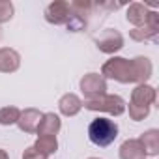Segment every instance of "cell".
I'll list each match as a JSON object with an SVG mask.
<instances>
[{
	"instance_id": "6da1fadb",
	"label": "cell",
	"mask_w": 159,
	"mask_h": 159,
	"mask_svg": "<svg viewBox=\"0 0 159 159\" xmlns=\"http://www.w3.org/2000/svg\"><path fill=\"white\" fill-rule=\"evenodd\" d=\"M152 73H153V66H152V60L146 56H137L133 60H127L122 56H112L103 64L99 75L105 81L112 79V81L122 83V84H129V83L146 84Z\"/></svg>"
},
{
	"instance_id": "7a4b0ae2",
	"label": "cell",
	"mask_w": 159,
	"mask_h": 159,
	"mask_svg": "<svg viewBox=\"0 0 159 159\" xmlns=\"http://www.w3.org/2000/svg\"><path fill=\"white\" fill-rule=\"evenodd\" d=\"M157 92L150 84H137V88L131 92V101H129V116L135 122L144 120L150 114V107L155 103Z\"/></svg>"
},
{
	"instance_id": "3957f363",
	"label": "cell",
	"mask_w": 159,
	"mask_h": 159,
	"mask_svg": "<svg viewBox=\"0 0 159 159\" xmlns=\"http://www.w3.org/2000/svg\"><path fill=\"white\" fill-rule=\"evenodd\" d=\"M118 137V125L114 120L111 118H96L90 122L88 125V139L92 144L99 146V148H105V146H111Z\"/></svg>"
},
{
	"instance_id": "277c9868",
	"label": "cell",
	"mask_w": 159,
	"mask_h": 159,
	"mask_svg": "<svg viewBox=\"0 0 159 159\" xmlns=\"http://www.w3.org/2000/svg\"><path fill=\"white\" fill-rule=\"evenodd\" d=\"M83 107L86 111H94V112H109L112 116H120L125 112V101L116 96V94H105L98 99H90V101H84Z\"/></svg>"
},
{
	"instance_id": "5b68a950",
	"label": "cell",
	"mask_w": 159,
	"mask_h": 159,
	"mask_svg": "<svg viewBox=\"0 0 159 159\" xmlns=\"http://www.w3.org/2000/svg\"><path fill=\"white\" fill-rule=\"evenodd\" d=\"M79 86H81L83 96L86 98L84 101L98 99V98H101V96L107 94V81H105L99 73H86V75L81 79Z\"/></svg>"
},
{
	"instance_id": "8992f818",
	"label": "cell",
	"mask_w": 159,
	"mask_h": 159,
	"mask_svg": "<svg viewBox=\"0 0 159 159\" xmlns=\"http://www.w3.org/2000/svg\"><path fill=\"white\" fill-rule=\"evenodd\" d=\"M71 17V6L66 0H54L45 8V21L51 25H67Z\"/></svg>"
},
{
	"instance_id": "52a82bcc",
	"label": "cell",
	"mask_w": 159,
	"mask_h": 159,
	"mask_svg": "<svg viewBox=\"0 0 159 159\" xmlns=\"http://www.w3.org/2000/svg\"><path fill=\"white\" fill-rule=\"evenodd\" d=\"M96 43H98V49L101 52L114 54V52H118L124 47V36L118 30H114V28H107V30L101 32V36L98 38Z\"/></svg>"
},
{
	"instance_id": "ba28073f",
	"label": "cell",
	"mask_w": 159,
	"mask_h": 159,
	"mask_svg": "<svg viewBox=\"0 0 159 159\" xmlns=\"http://www.w3.org/2000/svg\"><path fill=\"white\" fill-rule=\"evenodd\" d=\"M41 116H43V112L39 109H34V107L25 109V111H21V116L17 120V125H19V129L23 133H36L39 122H41Z\"/></svg>"
},
{
	"instance_id": "9c48e42d",
	"label": "cell",
	"mask_w": 159,
	"mask_h": 159,
	"mask_svg": "<svg viewBox=\"0 0 159 159\" xmlns=\"http://www.w3.org/2000/svg\"><path fill=\"white\" fill-rule=\"evenodd\" d=\"M21 66V54L11 47H0V73H13Z\"/></svg>"
},
{
	"instance_id": "30bf717a",
	"label": "cell",
	"mask_w": 159,
	"mask_h": 159,
	"mask_svg": "<svg viewBox=\"0 0 159 159\" xmlns=\"http://www.w3.org/2000/svg\"><path fill=\"white\" fill-rule=\"evenodd\" d=\"M148 11H150V8H148L146 4H142V2H133V4H129V8H127L125 19H127V23H131L135 28H139V26H144V25H146V21H148Z\"/></svg>"
},
{
	"instance_id": "8fae6325",
	"label": "cell",
	"mask_w": 159,
	"mask_h": 159,
	"mask_svg": "<svg viewBox=\"0 0 159 159\" xmlns=\"http://www.w3.org/2000/svg\"><path fill=\"white\" fill-rule=\"evenodd\" d=\"M60 129H62V120H60V116L54 114V112H43L41 122H39L36 133H38V135H52V137H56Z\"/></svg>"
},
{
	"instance_id": "7c38bea8",
	"label": "cell",
	"mask_w": 159,
	"mask_h": 159,
	"mask_svg": "<svg viewBox=\"0 0 159 159\" xmlns=\"http://www.w3.org/2000/svg\"><path fill=\"white\" fill-rule=\"evenodd\" d=\"M58 109H60V114H64V116H75L83 109V99L77 94H71V92L64 94L58 101Z\"/></svg>"
},
{
	"instance_id": "4fadbf2b",
	"label": "cell",
	"mask_w": 159,
	"mask_h": 159,
	"mask_svg": "<svg viewBox=\"0 0 159 159\" xmlns=\"http://www.w3.org/2000/svg\"><path fill=\"white\" fill-rule=\"evenodd\" d=\"M120 159H146V152L139 139H127L120 146Z\"/></svg>"
},
{
	"instance_id": "5bb4252c",
	"label": "cell",
	"mask_w": 159,
	"mask_h": 159,
	"mask_svg": "<svg viewBox=\"0 0 159 159\" xmlns=\"http://www.w3.org/2000/svg\"><path fill=\"white\" fill-rule=\"evenodd\" d=\"M140 144L146 152V155L150 157H155L159 153V131L157 129H148L140 135Z\"/></svg>"
},
{
	"instance_id": "9a60e30c",
	"label": "cell",
	"mask_w": 159,
	"mask_h": 159,
	"mask_svg": "<svg viewBox=\"0 0 159 159\" xmlns=\"http://www.w3.org/2000/svg\"><path fill=\"white\" fill-rule=\"evenodd\" d=\"M34 148H36L43 157H49V155H52V153L58 150V140H56V137H52V135H39V137L36 139V142H34Z\"/></svg>"
},
{
	"instance_id": "2e32d148",
	"label": "cell",
	"mask_w": 159,
	"mask_h": 159,
	"mask_svg": "<svg viewBox=\"0 0 159 159\" xmlns=\"http://www.w3.org/2000/svg\"><path fill=\"white\" fill-rule=\"evenodd\" d=\"M159 34V26H152V25H144V26H139V28H133L129 32L131 39L135 41H146V39H155Z\"/></svg>"
},
{
	"instance_id": "e0dca14e",
	"label": "cell",
	"mask_w": 159,
	"mask_h": 159,
	"mask_svg": "<svg viewBox=\"0 0 159 159\" xmlns=\"http://www.w3.org/2000/svg\"><path fill=\"white\" fill-rule=\"evenodd\" d=\"M19 116H21V109H17L13 105L2 107L0 109V125H13V124H17Z\"/></svg>"
},
{
	"instance_id": "ac0fdd59",
	"label": "cell",
	"mask_w": 159,
	"mask_h": 159,
	"mask_svg": "<svg viewBox=\"0 0 159 159\" xmlns=\"http://www.w3.org/2000/svg\"><path fill=\"white\" fill-rule=\"evenodd\" d=\"M13 13H15L13 2H10V0H0V25L11 21L13 19Z\"/></svg>"
},
{
	"instance_id": "d6986e66",
	"label": "cell",
	"mask_w": 159,
	"mask_h": 159,
	"mask_svg": "<svg viewBox=\"0 0 159 159\" xmlns=\"http://www.w3.org/2000/svg\"><path fill=\"white\" fill-rule=\"evenodd\" d=\"M23 159H47V157H43L34 146H30V148H26V150L23 152Z\"/></svg>"
},
{
	"instance_id": "ffe728a7",
	"label": "cell",
	"mask_w": 159,
	"mask_h": 159,
	"mask_svg": "<svg viewBox=\"0 0 159 159\" xmlns=\"http://www.w3.org/2000/svg\"><path fill=\"white\" fill-rule=\"evenodd\" d=\"M0 159H10L8 152H6V150H2V148H0Z\"/></svg>"
},
{
	"instance_id": "44dd1931",
	"label": "cell",
	"mask_w": 159,
	"mask_h": 159,
	"mask_svg": "<svg viewBox=\"0 0 159 159\" xmlns=\"http://www.w3.org/2000/svg\"><path fill=\"white\" fill-rule=\"evenodd\" d=\"M88 159H99V157H88Z\"/></svg>"
}]
</instances>
